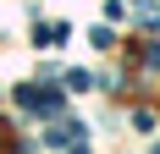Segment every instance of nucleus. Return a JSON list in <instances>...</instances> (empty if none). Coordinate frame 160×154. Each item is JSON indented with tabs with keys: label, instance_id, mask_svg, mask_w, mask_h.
Listing matches in <instances>:
<instances>
[{
	"label": "nucleus",
	"instance_id": "f03ea898",
	"mask_svg": "<svg viewBox=\"0 0 160 154\" xmlns=\"http://www.w3.org/2000/svg\"><path fill=\"white\" fill-rule=\"evenodd\" d=\"M144 61H149V72H160V44H155V50H149Z\"/></svg>",
	"mask_w": 160,
	"mask_h": 154
},
{
	"label": "nucleus",
	"instance_id": "f257e3e1",
	"mask_svg": "<svg viewBox=\"0 0 160 154\" xmlns=\"http://www.w3.org/2000/svg\"><path fill=\"white\" fill-rule=\"evenodd\" d=\"M17 99L28 110H39V116H55V110H61V94L55 88H17Z\"/></svg>",
	"mask_w": 160,
	"mask_h": 154
}]
</instances>
